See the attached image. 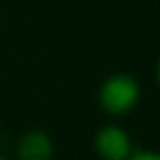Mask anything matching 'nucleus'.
Wrapping results in <instances>:
<instances>
[{
	"instance_id": "nucleus-1",
	"label": "nucleus",
	"mask_w": 160,
	"mask_h": 160,
	"mask_svg": "<svg viewBox=\"0 0 160 160\" xmlns=\"http://www.w3.org/2000/svg\"><path fill=\"white\" fill-rule=\"evenodd\" d=\"M99 105L110 116H125L129 114L140 101V86L127 72L110 75L99 88Z\"/></svg>"
},
{
	"instance_id": "nucleus-2",
	"label": "nucleus",
	"mask_w": 160,
	"mask_h": 160,
	"mask_svg": "<svg viewBox=\"0 0 160 160\" xmlns=\"http://www.w3.org/2000/svg\"><path fill=\"white\" fill-rule=\"evenodd\" d=\"M94 151L101 160H127L134 151L132 136L118 125H103L94 136Z\"/></svg>"
},
{
	"instance_id": "nucleus-3",
	"label": "nucleus",
	"mask_w": 160,
	"mask_h": 160,
	"mask_svg": "<svg viewBox=\"0 0 160 160\" xmlns=\"http://www.w3.org/2000/svg\"><path fill=\"white\" fill-rule=\"evenodd\" d=\"M55 153V145L51 136L42 129L27 132L16 147V160H51Z\"/></svg>"
},
{
	"instance_id": "nucleus-4",
	"label": "nucleus",
	"mask_w": 160,
	"mask_h": 160,
	"mask_svg": "<svg viewBox=\"0 0 160 160\" xmlns=\"http://www.w3.org/2000/svg\"><path fill=\"white\" fill-rule=\"evenodd\" d=\"M127 160H160V151L138 149V151H132V153L127 156Z\"/></svg>"
},
{
	"instance_id": "nucleus-5",
	"label": "nucleus",
	"mask_w": 160,
	"mask_h": 160,
	"mask_svg": "<svg viewBox=\"0 0 160 160\" xmlns=\"http://www.w3.org/2000/svg\"><path fill=\"white\" fill-rule=\"evenodd\" d=\"M156 81H158V86H160V59H158V66H156Z\"/></svg>"
},
{
	"instance_id": "nucleus-6",
	"label": "nucleus",
	"mask_w": 160,
	"mask_h": 160,
	"mask_svg": "<svg viewBox=\"0 0 160 160\" xmlns=\"http://www.w3.org/2000/svg\"><path fill=\"white\" fill-rule=\"evenodd\" d=\"M0 160H7V158H2V156H0Z\"/></svg>"
}]
</instances>
